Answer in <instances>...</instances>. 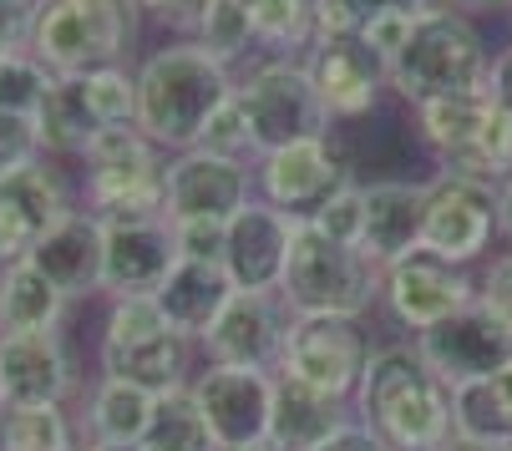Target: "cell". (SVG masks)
Instances as JSON below:
<instances>
[{"instance_id":"cell-38","label":"cell","mask_w":512,"mask_h":451,"mask_svg":"<svg viewBox=\"0 0 512 451\" xmlns=\"http://www.w3.org/2000/svg\"><path fill=\"white\" fill-rule=\"evenodd\" d=\"M41 127L36 117H16V112H0V183L16 178L21 168L41 163Z\"/></svg>"},{"instance_id":"cell-44","label":"cell","mask_w":512,"mask_h":451,"mask_svg":"<svg viewBox=\"0 0 512 451\" xmlns=\"http://www.w3.org/2000/svg\"><path fill=\"white\" fill-rule=\"evenodd\" d=\"M36 244H41V234L26 223V213L11 198H0V269L16 264V259H31Z\"/></svg>"},{"instance_id":"cell-1","label":"cell","mask_w":512,"mask_h":451,"mask_svg":"<svg viewBox=\"0 0 512 451\" xmlns=\"http://www.w3.org/2000/svg\"><path fill=\"white\" fill-rule=\"evenodd\" d=\"M239 92L234 66L213 61L198 41H168L137 66V132L163 153L198 147L208 117Z\"/></svg>"},{"instance_id":"cell-4","label":"cell","mask_w":512,"mask_h":451,"mask_svg":"<svg viewBox=\"0 0 512 451\" xmlns=\"http://www.w3.org/2000/svg\"><path fill=\"white\" fill-rule=\"evenodd\" d=\"M416 137L436 158V173H457L477 183H507L512 178V117L492 102V92H457L431 97L411 107Z\"/></svg>"},{"instance_id":"cell-5","label":"cell","mask_w":512,"mask_h":451,"mask_svg":"<svg viewBox=\"0 0 512 451\" xmlns=\"http://www.w3.org/2000/svg\"><path fill=\"white\" fill-rule=\"evenodd\" d=\"M279 294L295 315H355L360 320L371 305H381V269L355 244H335L310 218H300Z\"/></svg>"},{"instance_id":"cell-34","label":"cell","mask_w":512,"mask_h":451,"mask_svg":"<svg viewBox=\"0 0 512 451\" xmlns=\"http://www.w3.org/2000/svg\"><path fill=\"white\" fill-rule=\"evenodd\" d=\"M452 431L467 436V441H482V446H507L512 441V416L492 386V375L487 381H462L452 386Z\"/></svg>"},{"instance_id":"cell-13","label":"cell","mask_w":512,"mask_h":451,"mask_svg":"<svg viewBox=\"0 0 512 451\" xmlns=\"http://www.w3.org/2000/svg\"><path fill=\"white\" fill-rule=\"evenodd\" d=\"M295 310L284 305L279 289H234L229 305L218 310L208 335L198 340L208 365H254V370H279V350L289 335Z\"/></svg>"},{"instance_id":"cell-43","label":"cell","mask_w":512,"mask_h":451,"mask_svg":"<svg viewBox=\"0 0 512 451\" xmlns=\"http://www.w3.org/2000/svg\"><path fill=\"white\" fill-rule=\"evenodd\" d=\"M411 26H416V16H411V11H396V6H381V11H376V21H371V26H365V36H360V41H365V46H371V51H376V56H381V61L391 66V61H396V51L406 46V36H411Z\"/></svg>"},{"instance_id":"cell-33","label":"cell","mask_w":512,"mask_h":451,"mask_svg":"<svg viewBox=\"0 0 512 451\" xmlns=\"http://www.w3.org/2000/svg\"><path fill=\"white\" fill-rule=\"evenodd\" d=\"M188 41H198L213 61H224V66H234L239 56H249L259 46L244 0H203L193 26H188Z\"/></svg>"},{"instance_id":"cell-22","label":"cell","mask_w":512,"mask_h":451,"mask_svg":"<svg viewBox=\"0 0 512 451\" xmlns=\"http://www.w3.org/2000/svg\"><path fill=\"white\" fill-rule=\"evenodd\" d=\"M102 244H107L102 218L92 208H71L56 229L41 234V244L31 249V264L66 299H92L102 294Z\"/></svg>"},{"instance_id":"cell-10","label":"cell","mask_w":512,"mask_h":451,"mask_svg":"<svg viewBox=\"0 0 512 451\" xmlns=\"http://www.w3.org/2000/svg\"><path fill=\"white\" fill-rule=\"evenodd\" d=\"M472 299H477V279L431 249H411L406 259L381 269V305L401 330H411V340L467 310Z\"/></svg>"},{"instance_id":"cell-47","label":"cell","mask_w":512,"mask_h":451,"mask_svg":"<svg viewBox=\"0 0 512 451\" xmlns=\"http://www.w3.org/2000/svg\"><path fill=\"white\" fill-rule=\"evenodd\" d=\"M487 92H492V102L512 117V46H502L497 56H492V71H487Z\"/></svg>"},{"instance_id":"cell-36","label":"cell","mask_w":512,"mask_h":451,"mask_svg":"<svg viewBox=\"0 0 512 451\" xmlns=\"http://www.w3.org/2000/svg\"><path fill=\"white\" fill-rule=\"evenodd\" d=\"M82 92H87V107H92V117L102 127H132L137 122V71L127 61L87 71Z\"/></svg>"},{"instance_id":"cell-48","label":"cell","mask_w":512,"mask_h":451,"mask_svg":"<svg viewBox=\"0 0 512 451\" xmlns=\"http://www.w3.org/2000/svg\"><path fill=\"white\" fill-rule=\"evenodd\" d=\"M137 6L148 16H158V21H168V26H178V31H188L203 0H137Z\"/></svg>"},{"instance_id":"cell-6","label":"cell","mask_w":512,"mask_h":451,"mask_svg":"<svg viewBox=\"0 0 512 451\" xmlns=\"http://www.w3.org/2000/svg\"><path fill=\"white\" fill-rule=\"evenodd\" d=\"M137 0H46L36 11L31 56L56 77H87L97 66H122L137 41Z\"/></svg>"},{"instance_id":"cell-8","label":"cell","mask_w":512,"mask_h":451,"mask_svg":"<svg viewBox=\"0 0 512 451\" xmlns=\"http://www.w3.org/2000/svg\"><path fill=\"white\" fill-rule=\"evenodd\" d=\"M234 97H239L249 137H254V158L300 142V137L330 132V117L310 82L305 56H264L259 66H249V77L239 82Z\"/></svg>"},{"instance_id":"cell-42","label":"cell","mask_w":512,"mask_h":451,"mask_svg":"<svg viewBox=\"0 0 512 451\" xmlns=\"http://www.w3.org/2000/svg\"><path fill=\"white\" fill-rule=\"evenodd\" d=\"M477 305H487V310L512 330V249H502V254L482 269V279H477Z\"/></svg>"},{"instance_id":"cell-27","label":"cell","mask_w":512,"mask_h":451,"mask_svg":"<svg viewBox=\"0 0 512 451\" xmlns=\"http://www.w3.org/2000/svg\"><path fill=\"white\" fill-rule=\"evenodd\" d=\"M340 421H350V406L345 401H330L289 375H274V411H269V436L284 441L289 451H305L315 446L320 436H330Z\"/></svg>"},{"instance_id":"cell-56","label":"cell","mask_w":512,"mask_h":451,"mask_svg":"<svg viewBox=\"0 0 512 451\" xmlns=\"http://www.w3.org/2000/svg\"><path fill=\"white\" fill-rule=\"evenodd\" d=\"M436 6H462V11H467V6H472V0H436Z\"/></svg>"},{"instance_id":"cell-41","label":"cell","mask_w":512,"mask_h":451,"mask_svg":"<svg viewBox=\"0 0 512 451\" xmlns=\"http://www.w3.org/2000/svg\"><path fill=\"white\" fill-rule=\"evenodd\" d=\"M310 6H315V36H365L381 0H310Z\"/></svg>"},{"instance_id":"cell-55","label":"cell","mask_w":512,"mask_h":451,"mask_svg":"<svg viewBox=\"0 0 512 451\" xmlns=\"http://www.w3.org/2000/svg\"><path fill=\"white\" fill-rule=\"evenodd\" d=\"M507 6H512V0H472L467 11H507Z\"/></svg>"},{"instance_id":"cell-32","label":"cell","mask_w":512,"mask_h":451,"mask_svg":"<svg viewBox=\"0 0 512 451\" xmlns=\"http://www.w3.org/2000/svg\"><path fill=\"white\" fill-rule=\"evenodd\" d=\"M142 446L148 451H224L218 436L208 431V421H203L188 386L158 396V411H153V426H148V436H142Z\"/></svg>"},{"instance_id":"cell-16","label":"cell","mask_w":512,"mask_h":451,"mask_svg":"<svg viewBox=\"0 0 512 451\" xmlns=\"http://www.w3.org/2000/svg\"><path fill=\"white\" fill-rule=\"evenodd\" d=\"M305 66L330 122L371 117L381 107V92L391 87V66L360 36H315V46L305 51Z\"/></svg>"},{"instance_id":"cell-30","label":"cell","mask_w":512,"mask_h":451,"mask_svg":"<svg viewBox=\"0 0 512 451\" xmlns=\"http://www.w3.org/2000/svg\"><path fill=\"white\" fill-rule=\"evenodd\" d=\"M0 198H11L21 213H26V223L36 234H46V229H56V223L77 208L71 203V188H66V178L41 158V163H31V168H21L16 178H6L0 183Z\"/></svg>"},{"instance_id":"cell-35","label":"cell","mask_w":512,"mask_h":451,"mask_svg":"<svg viewBox=\"0 0 512 451\" xmlns=\"http://www.w3.org/2000/svg\"><path fill=\"white\" fill-rule=\"evenodd\" d=\"M56 87V71L46 61H36L31 51H11L0 56V112H16V117H36L46 107Z\"/></svg>"},{"instance_id":"cell-49","label":"cell","mask_w":512,"mask_h":451,"mask_svg":"<svg viewBox=\"0 0 512 451\" xmlns=\"http://www.w3.org/2000/svg\"><path fill=\"white\" fill-rule=\"evenodd\" d=\"M497 234H502L507 249H512V178L497 188Z\"/></svg>"},{"instance_id":"cell-53","label":"cell","mask_w":512,"mask_h":451,"mask_svg":"<svg viewBox=\"0 0 512 451\" xmlns=\"http://www.w3.org/2000/svg\"><path fill=\"white\" fill-rule=\"evenodd\" d=\"M234 451H289L284 441H274V436H259V441H244V446H234Z\"/></svg>"},{"instance_id":"cell-37","label":"cell","mask_w":512,"mask_h":451,"mask_svg":"<svg viewBox=\"0 0 512 451\" xmlns=\"http://www.w3.org/2000/svg\"><path fill=\"white\" fill-rule=\"evenodd\" d=\"M310 223L320 234H330L335 244H355L360 249V239H365V183H345L340 193H330L315 213H310Z\"/></svg>"},{"instance_id":"cell-11","label":"cell","mask_w":512,"mask_h":451,"mask_svg":"<svg viewBox=\"0 0 512 451\" xmlns=\"http://www.w3.org/2000/svg\"><path fill=\"white\" fill-rule=\"evenodd\" d=\"M350 158L340 153V142L330 132L320 137H300L289 147H274V153L254 158V188L264 203L284 208L289 218H310L330 193H340L350 183Z\"/></svg>"},{"instance_id":"cell-31","label":"cell","mask_w":512,"mask_h":451,"mask_svg":"<svg viewBox=\"0 0 512 451\" xmlns=\"http://www.w3.org/2000/svg\"><path fill=\"white\" fill-rule=\"evenodd\" d=\"M0 451H77V421L61 406H6Z\"/></svg>"},{"instance_id":"cell-58","label":"cell","mask_w":512,"mask_h":451,"mask_svg":"<svg viewBox=\"0 0 512 451\" xmlns=\"http://www.w3.org/2000/svg\"><path fill=\"white\" fill-rule=\"evenodd\" d=\"M0 411H6V396H0Z\"/></svg>"},{"instance_id":"cell-23","label":"cell","mask_w":512,"mask_h":451,"mask_svg":"<svg viewBox=\"0 0 512 451\" xmlns=\"http://www.w3.org/2000/svg\"><path fill=\"white\" fill-rule=\"evenodd\" d=\"M421 234H426V183L406 178L365 183V239H360L365 259L386 269L411 249H421Z\"/></svg>"},{"instance_id":"cell-3","label":"cell","mask_w":512,"mask_h":451,"mask_svg":"<svg viewBox=\"0 0 512 451\" xmlns=\"http://www.w3.org/2000/svg\"><path fill=\"white\" fill-rule=\"evenodd\" d=\"M492 71V51L472 11L462 6H431L416 16L406 46L391 61V92L411 107L431 97H457V92H482Z\"/></svg>"},{"instance_id":"cell-17","label":"cell","mask_w":512,"mask_h":451,"mask_svg":"<svg viewBox=\"0 0 512 451\" xmlns=\"http://www.w3.org/2000/svg\"><path fill=\"white\" fill-rule=\"evenodd\" d=\"M416 350L431 360V370L442 375L447 386L487 381V375H497L512 360V330L487 305H477V299H472V305L457 310L452 320L421 330L416 335Z\"/></svg>"},{"instance_id":"cell-29","label":"cell","mask_w":512,"mask_h":451,"mask_svg":"<svg viewBox=\"0 0 512 451\" xmlns=\"http://www.w3.org/2000/svg\"><path fill=\"white\" fill-rule=\"evenodd\" d=\"M254 21V41L269 56H305L315 46V6L310 0H244Z\"/></svg>"},{"instance_id":"cell-9","label":"cell","mask_w":512,"mask_h":451,"mask_svg":"<svg viewBox=\"0 0 512 451\" xmlns=\"http://www.w3.org/2000/svg\"><path fill=\"white\" fill-rule=\"evenodd\" d=\"M371 350L376 345L355 315H295L274 375H289V381L350 406L365 365H371Z\"/></svg>"},{"instance_id":"cell-39","label":"cell","mask_w":512,"mask_h":451,"mask_svg":"<svg viewBox=\"0 0 512 451\" xmlns=\"http://www.w3.org/2000/svg\"><path fill=\"white\" fill-rule=\"evenodd\" d=\"M198 147H208V153H224V158H254V137H249V122H244L239 97H229L224 107L208 117Z\"/></svg>"},{"instance_id":"cell-51","label":"cell","mask_w":512,"mask_h":451,"mask_svg":"<svg viewBox=\"0 0 512 451\" xmlns=\"http://www.w3.org/2000/svg\"><path fill=\"white\" fill-rule=\"evenodd\" d=\"M492 386H497V396H502V406H507V416H512V360L492 375Z\"/></svg>"},{"instance_id":"cell-25","label":"cell","mask_w":512,"mask_h":451,"mask_svg":"<svg viewBox=\"0 0 512 451\" xmlns=\"http://www.w3.org/2000/svg\"><path fill=\"white\" fill-rule=\"evenodd\" d=\"M71 299L31 264L16 259L0 269V335H26V330H61Z\"/></svg>"},{"instance_id":"cell-46","label":"cell","mask_w":512,"mask_h":451,"mask_svg":"<svg viewBox=\"0 0 512 451\" xmlns=\"http://www.w3.org/2000/svg\"><path fill=\"white\" fill-rule=\"evenodd\" d=\"M305 451H391L371 426H365L360 416H350V421H340L330 436H320L315 446H305Z\"/></svg>"},{"instance_id":"cell-12","label":"cell","mask_w":512,"mask_h":451,"mask_svg":"<svg viewBox=\"0 0 512 451\" xmlns=\"http://www.w3.org/2000/svg\"><path fill=\"white\" fill-rule=\"evenodd\" d=\"M492 239H502L497 234V183L436 173L426 183V234H421V249L472 269L492 249Z\"/></svg>"},{"instance_id":"cell-19","label":"cell","mask_w":512,"mask_h":451,"mask_svg":"<svg viewBox=\"0 0 512 451\" xmlns=\"http://www.w3.org/2000/svg\"><path fill=\"white\" fill-rule=\"evenodd\" d=\"M77 391V370L61 330L0 335V396L6 406H61Z\"/></svg>"},{"instance_id":"cell-59","label":"cell","mask_w":512,"mask_h":451,"mask_svg":"<svg viewBox=\"0 0 512 451\" xmlns=\"http://www.w3.org/2000/svg\"><path fill=\"white\" fill-rule=\"evenodd\" d=\"M502 451H512V441H507V446H502Z\"/></svg>"},{"instance_id":"cell-28","label":"cell","mask_w":512,"mask_h":451,"mask_svg":"<svg viewBox=\"0 0 512 451\" xmlns=\"http://www.w3.org/2000/svg\"><path fill=\"white\" fill-rule=\"evenodd\" d=\"M36 127H41V147H46V153H56V158H82L87 153V142L102 132V122L87 107L82 77H56L46 107L36 112Z\"/></svg>"},{"instance_id":"cell-26","label":"cell","mask_w":512,"mask_h":451,"mask_svg":"<svg viewBox=\"0 0 512 451\" xmlns=\"http://www.w3.org/2000/svg\"><path fill=\"white\" fill-rule=\"evenodd\" d=\"M153 411H158L153 391H142L132 381H117V375H102V381L92 386V396H87V411H82V436L132 446V441L148 436Z\"/></svg>"},{"instance_id":"cell-52","label":"cell","mask_w":512,"mask_h":451,"mask_svg":"<svg viewBox=\"0 0 512 451\" xmlns=\"http://www.w3.org/2000/svg\"><path fill=\"white\" fill-rule=\"evenodd\" d=\"M381 6H396V11H411V16H421V11H431L436 0H381Z\"/></svg>"},{"instance_id":"cell-60","label":"cell","mask_w":512,"mask_h":451,"mask_svg":"<svg viewBox=\"0 0 512 451\" xmlns=\"http://www.w3.org/2000/svg\"><path fill=\"white\" fill-rule=\"evenodd\" d=\"M77 451H82V446H77Z\"/></svg>"},{"instance_id":"cell-24","label":"cell","mask_w":512,"mask_h":451,"mask_svg":"<svg viewBox=\"0 0 512 451\" xmlns=\"http://www.w3.org/2000/svg\"><path fill=\"white\" fill-rule=\"evenodd\" d=\"M229 294H234V279L224 264H198V259H178L173 274L163 279V289L153 294L158 299V310L168 315V325L183 335V340H203L208 325L218 320V310L229 305Z\"/></svg>"},{"instance_id":"cell-45","label":"cell","mask_w":512,"mask_h":451,"mask_svg":"<svg viewBox=\"0 0 512 451\" xmlns=\"http://www.w3.org/2000/svg\"><path fill=\"white\" fill-rule=\"evenodd\" d=\"M31 31H36V6H26V0H0V56L31 51Z\"/></svg>"},{"instance_id":"cell-14","label":"cell","mask_w":512,"mask_h":451,"mask_svg":"<svg viewBox=\"0 0 512 451\" xmlns=\"http://www.w3.org/2000/svg\"><path fill=\"white\" fill-rule=\"evenodd\" d=\"M254 158H224L208 147H188V153L168 158V188H163V218H234L249 198H259L254 188Z\"/></svg>"},{"instance_id":"cell-57","label":"cell","mask_w":512,"mask_h":451,"mask_svg":"<svg viewBox=\"0 0 512 451\" xmlns=\"http://www.w3.org/2000/svg\"><path fill=\"white\" fill-rule=\"evenodd\" d=\"M26 6H36V11H41V6H46V0H26Z\"/></svg>"},{"instance_id":"cell-2","label":"cell","mask_w":512,"mask_h":451,"mask_svg":"<svg viewBox=\"0 0 512 451\" xmlns=\"http://www.w3.org/2000/svg\"><path fill=\"white\" fill-rule=\"evenodd\" d=\"M350 411L391 451H431L452 436V386L411 345H376Z\"/></svg>"},{"instance_id":"cell-50","label":"cell","mask_w":512,"mask_h":451,"mask_svg":"<svg viewBox=\"0 0 512 451\" xmlns=\"http://www.w3.org/2000/svg\"><path fill=\"white\" fill-rule=\"evenodd\" d=\"M431 451H497V446H482V441H467V436H457V431H452L447 441H436Z\"/></svg>"},{"instance_id":"cell-21","label":"cell","mask_w":512,"mask_h":451,"mask_svg":"<svg viewBox=\"0 0 512 451\" xmlns=\"http://www.w3.org/2000/svg\"><path fill=\"white\" fill-rule=\"evenodd\" d=\"M102 375H117V381H132L153 396L183 391L193 381V340H183L173 325H153L142 335H102Z\"/></svg>"},{"instance_id":"cell-54","label":"cell","mask_w":512,"mask_h":451,"mask_svg":"<svg viewBox=\"0 0 512 451\" xmlns=\"http://www.w3.org/2000/svg\"><path fill=\"white\" fill-rule=\"evenodd\" d=\"M82 451H148L142 441H132V446H117V441H87Z\"/></svg>"},{"instance_id":"cell-40","label":"cell","mask_w":512,"mask_h":451,"mask_svg":"<svg viewBox=\"0 0 512 451\" xmlns=\"http://www.w3.org/2000/svg\"><path fill=\"white\" fill-rule=\"evenodd\" d=\"M173 244H178V259L224 264L229 223H224V218H178V223H173Z\"/></svg>"},{"instance_id":"cell-7","label":"cell","mask_w":512,"mask_h":451,"mask_svg":"<svg viewBox=\"0 0 512 451\" xmlns=\"http://www.w3.org/2000/svg\"><path fill=\"white\" fill-rule=\"evenodd\" d=\"M87 208L102 223L117 218H158L163 213V188H168V158L163 147L148 142L132 127H102L87 142Z\"/></svg>"},{"instance_id":"cell-18","label":"cell","mask_w":512,"mask_h":451,"mask_svg":"<svg viewBox=\"0 0 512 451\" xmlns=\"http://www.w3.org/2000/svg\"><path fill=\"white\" fill-rule=\"evenodd\" d=\"M107 244H102V294H158L163 279L178 264L173 244V223L158 218H117L102 223Z\"/></svg>"},{"instance_id":"cell-15","label":"cell","mask_w":512,"mask_h":451,"mask_svg":"<svg viewBox=\"0 0 512 451\" xmlns=\"http://www.w3.org/2000/svg\"><path fill=\"white\" fill-rule=\"evenodd\" d=\"M208 431L218 436V446L234 451L244 441L269 436V411H274V370H254V365H203L188 381Z\"/></svg>"},{"instance_id":"cell-20","label":"cell","mask_w":512,"mask_h":451,"mask_svg":"<svg viewBox=\"0 0 512 451\" xmlns=\"http://www.w3.org/2000/svg\"><path fill=\"white\" fill-rule=\"evenodd\" d=\"M295 223L284 208L249 198L234 218H229V244H224V269L234 279V289H279L284 284V264H289V244H295Z\"/></svg>"}]
</instances>
